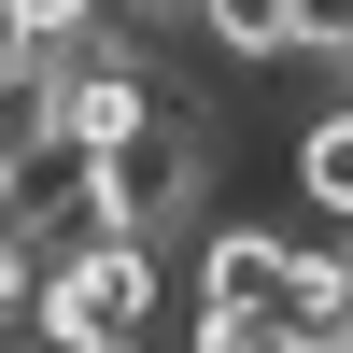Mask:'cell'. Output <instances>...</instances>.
I'll use <instances>...</instances> for the list:
<instances>
[{
  "instance_id": "cell-10",
  "label": "cell",
  "mask_w": 353,
  "mask_h": 353,
  "mask_svg": "<svg viewBox=\"0 0 353 353\" xmlns=\"http://www.w3.org/2000/svg\"><path fill=\"white\" fill-rule=\"evenodd\" d=\"M339 241H353V226H339Z\"/></svg>"
},
{
  "instance_id": "cell-8",
  "label": "cell",
  "mask_w": 353,
  "mask_h": 353,
  "mask_svg": "<svg viewBox=\"0 0 353 353\" xmlns=\"http://www.w3.org/2000/svg\"><path fill=\"white\" fill-rule=\"evenodd\" d=\"M297 57H325V71H353V0H297Z\"/></svg>"
},
{
  "instance_id": "cell-3",
  "label": "cell",
  "mask_w": 353,
  "mask_h": 353,
  "mask_svg": "<svg viewBox=\"0 0 353 353\" xmlns=\"http://www.w3.org/2000/svg\"><path fill=\"white\" fill-rule=\"evenodd\" d=\"M283 269H297V241H283V226H241V212H212V226H198V297L269 311V325H283Z\"/></svg>"
},
{
  "instance_id": "cell-7",
  "label": "cell",
  "mask_w": 353,
  "mask_h": 353,
  "mask_svg": "<svg viewBox=\"0 0 353 353\" xmlns=\"http://www.w3.org/2000/svg\"><path fill=\"white\" fill-rule=\"evenodd\" d=\"M113 0H0V43H71V28H99Z\"/></svg>"
},
{
  "instance_id": "cell-4",
  "label": "cell",
  "mask_w": 353,
  "mask_h": 353,
  "mask_svg": "<svg viewBox=\"0 0 353 353\" xmlns=\"http://www.w3.org/2000/svg\"><path fill=\"white\" fill-rule=\"evenodd\" d=\"M283 170H297V198H311L325 226H353V85H339L325 113H311L297 141H283Z\"/></svg>"
},
{
  "instance_id": "cell-5",
  "label": "cell",
  "mask_w": 353,
  "mask_h": 353,
  "mask_svg": "<svg viewBox=\"0 0 353 353\" xmlns=\"http://www.w3.org/2000/svg\"><path fill=\"white\" fill-rule=\"evenodd\" d=\"M184 28L226 57V71H269V57H297V0H184Z\"/></svg>"
},
{
  "instance_id": "cell-6",
  "label": "cell",
  "mask_w": 353,
  "mask_h": 353,
  "mask_svg": "<svg viewBox=\"0 0 353 353\" xmlns=\"http://www.w3.org/2000/svg\"><path fill=\"white\" fill-rule=\"evenodd\" d=\"M184 353H297L269 311H226V297H184Z\"/></svg>"
},
{
  "instance_id": "cell-2",
  "label": "cell",
  "mask_w": 353,
  "mask_h": 353,
  "mask_svg": "<svg viewBox=\"0 0 353 353\" xmlns=\"http://www.w3.org/2000/svg\"><path fill=\"white\" fill-rule=\"evenodd\" d=\"M28 325H43L57 353L156 339V325H170V254L128 241V226H71V241H43V297H28Z\"/></svg>"
},
{
  "instance_id": "cell-9",
  "label": "cell",
  "mask_w": 353,
  "mask_h": 353,
  "mask_svg": "<svg viewBox=\"0 0 353 353\" xmlns=\"http://www.w3.org/2000/svg\"><path fill=\"white\" fill-rule=\"evenodd\" d=\"M28 170H43V156H14V141H0V212H14V198H28Z\"/></svg>"
},
{
  "instance_id": "cell-11",
  "label": "cell",
  "mask_w": 353,
  "mask_h": 353,
  "mask_svg": "<svg viewBox=\"0 0 353 353\" xmlns=\"http://www.w3.org/2000/svg\"><path fill=\"white\" fill-rule=\"evenodd\" d=\"M339 353H353V339H339Z\"/></svg>"
},
{
  "instance_id": "cell-1",
  "label": "cell",
  "mask_w": 353,
  "mask_h": 353,
  "mask_svg": "<svg viewBox=\"0 0 353 353\" xmlns=\"http://www.w3.org/2000/svg\"><path fill=\"white\" fill-rule=\"evenodd\" d=\"M212 212V113L198 99H156L128 141L71 156V226H128V241H170V226Z\"/></svg>"
}]
</instances>
